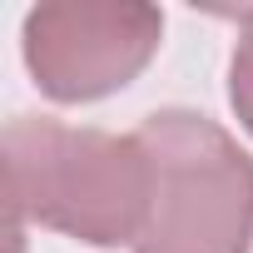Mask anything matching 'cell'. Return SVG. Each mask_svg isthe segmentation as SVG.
I'll return each mask as SVG.
<instances>
[{"instance_id": "6da1fadb", "label": "cell", "mask_w": 253, "mask_h": 253, "mask_svg": "<svg viewBox=\"0 0 253 253\" xmlns=\"http://www.w3.org/2000/svg\"><path fill=\"white\" fill-rule=\"evenodd\" d=\"M10 218L55 228L89 248L139 243L154 164L139 134H109L50 114H15L0 134Z\"/></svg>"}, {"instance_id": "7a4b0ae2", "label": "cell", "mask_w": 253, "mask_h": 253, "mask_svg": "<svg viewBox=\"0 0 253 253\" xmlns=\"http://www.w3.org/2000/svg\"><path fill=\"white\" fill-rule=\"evenodd\" d=\"M154 199L134 253H248L253 154L199 109H154L139 124Z\"/></svg>"}, {"instance_id": "3957f363", "label": "cell", "mask_w": 253, "mask_h": 253, "mask_svg": "<svg viewBox=\"0 0 253 253\" xmlns=\"http://www.w3.org/2000/svg\"><path fill=\"white\" fill-rule=\"evenodd\" d=\"M164 10L144 0H50L20 25V55L40 94L55 104H89L129 80L159 55Z\"/></svg>"}, {"instance_id": "277c9868", "label": "cell", "mask_w": 253, "mask_h": 253, "mask_svg": "<svg viewBox=\"0 0 253 253\" xmlns=\"http://www.w3.org/2000/svg\"><path fill=\"white\" fill-rule=\"evenodd\" d=\"M228 104H233L238 124L253 134V10H243V20H238L233 60H228Z\"/></svg>"}]
</instances>
